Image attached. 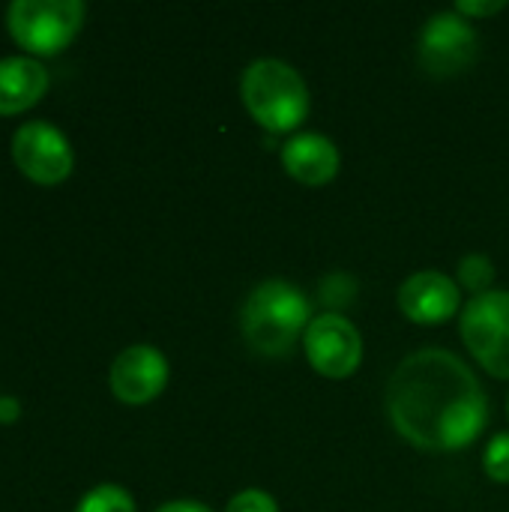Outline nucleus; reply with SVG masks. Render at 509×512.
<instances>
[{
	"mask_svg": "<svg viewBox=\"0 0 509 512\" xmlns=\"http://www.w3.org/2000/svg\"><path fill=\"white\" fill-rule=\"evenodd\" d=\"M396 432L420 450H462L477 441L489 411L474 372L444 348H423L399 363L387 384Z\"/></svg>",
	"mask_w": 509,
	"mask_h": 512,
	"instance_id": "f257e3e1",
	"label": "nucleus"
},
{
	"mask_svg": "<svg viewBox=\"0 0 509 512\" xmlns=\"http://www.w3.org/2000/svg\"><path fill=\"white\" fill-rule=\"evenodd\" d=\"M309 315V297L297 285L285 279H267L249 291L240 327L252 351L261 357H285L294 351V342L306 336L312 324Z\"/></svg>",
	"mask_w": 509,
	"mask_h": 512,
	"instance_id": "f03ea898",
	"label": "nucleus"
},
{
	"mask_svg": "<svg viewBox=\"0 0 509 512\" xmlns=\"http://www.w3.org/2000/svg\"><path fill=\"white\" fill-rule=\"evenodd\" d=\"M249 114L270 132H291L309 114V87L294 66L276 57L255 60L240 81Z\"/></svg>",
	"mask_w": 509,
	"mask_h": 512,
	"instance_id": "7ed1b4c3",
	"label": "nucleus"
},
{
	"mask_svg": "<svg viewBox=\"0 0 509 512\" xmlns=\"http://www.w3.org/2000/svg\"><path fill=\"white\" fill-rule=\"evenodd\" d=\"M81 21V0H12L6 9L9 33L33 54H54L69 45Z\"/></svg>",
	"mask_w": 509,
	"mask_h": 512,
	"instance_id": "20e7f679",
	"label": "nucleus"
},
{
	"mask_svg": "<svg viewBox=\"0 0 509 512\" xmlns=\"http://www.w3.org/2000/svg\"><path fill=\"white\" fill-rule=\"evenodd\" d=\"M462 339L489 375L509 378V291H486L465 306Z\"/></svg>",
	"mask_w": 509,
	"mask_h": 512,
	"instance_id": "39448f33",
	"label": "nucleus"
},
{
	"mask_svg": "<svg viewBox=\"0 0 509 512\" xmlns=\"http://www.w3.org/2000/svg\"><path fill=\"white\" fill-rule=\"evenodd\" d=\"M477 60V30L465 15L438 12L423 24L420 33V63L435 78H450L465 72Z\"/></svg>",
	"mask_w": 509,
	"mask_h": 512,
	"instance_id": "423d86ee",
	"label": "nucleus"
},
{
	"mask_svg": "<svg viewBox=\"0 0 509 512\" xmlns=\"http://www.w3.org/2000/svg\"><path fill=\"white\" fill-rule=\"evenodd\" d=\"M303 345L312 369L327 378H348L363 360V339L357 327L339 312H324L312 318Z\"/></svg>",
	"mask_w": 509,
	"mask_h": 512,
	"instance_id": "0eeeda50",
	"label": "nucleus"
},
{
	"mask_svg": "<svg viewBox=\"0 0 509 512\" xmlns=\"http://www.w3.org/2000/svg\"><path fill=\"white\" fill-rule=\"evenodd\" d=\"M12 159L36 183H60L72 171V147L66 135L45 120H27L15 129Z\"/></svg>",
	"mask_w": 509,
	"mask_h": 512,
	"instance_id": "6e6552de",
	"label": "nucleus"
},
{
	"mask_svg": "<svg viewBox=\"0 0 509 512\" xmlns=\"http://www.w3.org/2000/svg\"><path fill=\"white\" fill-rule=\"evenodd\" d=\"M168 384V360L150 345H132L111 363V390L126 405L156 399Z\"/></svg>",
	"mask_w": 509,
	"mask_h": 512,
	"instance_id": "1a4fd4ad",
	"label": "nucleus"
},
{
	"mask_svg": "<svg viewBox=\"0 0 509 512\" xmlns=\"http://www.w3.org/2000/svg\"><path fill=\"white\" fill-rule=\"evenodd\" d=\"M402 312L417 324H441L459 312V285L438 270H420L399 288Z\"/></svg>",
	"mask_w": 509,
	"mask_h": 512,
	"instance_id": "9d476101",
	"label": "nucleus"
},
{
	"mask_svg": "<svg viewBox=\"0 0 509 512\" xmlns=\"http://www.w3.org/2000/svg\"><path fill=\"white\" fill-rule=\"evenodd\" d=\"M285 171L309 186H321L339 174V147L321 132H300L282 144Z\"/></svg>",
	"mask_w": 509,
	"mask_h": 512,
	"instance_id": "9b49d317",
	"label": "nucleus"
},
{
	"mask_svg": "<svg viewBox=\"0 0 509 512\" xmlns=\"http://www.w3.org/2000/svg\"><path fill=\"white\" fill-rule=\"evenodd\" d=\"M48 90V72L33 57L0 60V114H15L42 99Z\"/></svg>",
	"mask_w": 509,
	"mask_h": 512,
	"instance_id": "f8f14e48",
	"label": "nucleus"
},
{
	"mask_svg": "<svg viewBox=\"0 0 509 512\" xmlns=\"http://www.w3.org/2000/svg\"><path fill=\"white\" fill-rule=\"evenodd\" d=\"M75 512H135V501L126 489L120 486H96L81 498Z\"/></svg>",
	"mask_w": 509,
	"mask_h": 512,
	"instance_id": "ddd939ff",
	"label": "nucleus"
},
{
	"mask_svg": "<svg viewBox=\"0 0 509 512\" xmlns=\"http://www.w3.org/2000/svg\"><path fill=\"white\" fill-rule=\"evenodd\" d=\"M492 279H495V267L486 255H468L459 264V282H462V288L474 291V297L486 294L492 288Z\"/></svg>",
	"mask_w": 509,
	"mask_h": 512,
	"instance_id": "4468645a",
	"label": "nucleus"
},
{
	"mask_svg": "<svg viewBox=\"0 0 509 512\" xmlns=\"http://www.w3.org/2000/svg\"><path fill=\"white\" fill-rule=\"evenodd\" d=\"M483 468L495 483H509V432H501L489 441Z\"/></svg>",
	"mask_w": 509,
	"mask_h": 512,
	"instance_id": "2eb2a0df",
	"label": "nucleus"
},
{
	"mask_svg": "<svg viewBox=\"0 0 509 512\" xmlns=\"http://www.w3.org/2000/svg\"><path fill=\"white\" fill-rule=\"evenodd\" d=\"M225 512H279V507H276V501L267 492L246 489V492H240V495L231 498V504H228Z\"/></svg>",
	"mask_w": 509,
	"mask_h": 512,
	"instance_id": "dca6fc26",
	"label": "nucleus"
},
{
	"mask_svg": "<svg viewBox=\"0 0 509 512\" xmlns=\"http://www.w3.org/2000/svg\"><path fill=\"white\" fill-rule=\"evenodd\" d=\"M504 9V0H459L456 3V12L459 15H495Z\"/></svg>",
	"mask_w": 509,
	"mask_h": 512,
	"instance_id": "f3484780",
	"label": "nucleus"
},
{
	"mask_svg": "<svg viewBox=\"0 0 509 512\" xmlns=\"http://www.w3.org/2000/svg\"><path fill=\"white\" fill-rule=\"evenodd\" d=\"M156 512H213L207 510L204 504H198V501H171V504H162Z\"/></svg>",
	"mask_w": 509,
	"mask_h": 512,
	"instance_id": "a211bd4d",
	"label": "nucleus"
},
{
	"mask_svg": "<svg viewBox=\"0 0 509 512\" xmlns=\"http://www.w3.org/2000/svg\"><path fill=\"white\" fill-rule=\"evenodd\" d=\"M12 414H18V405H15L12 399H0V417L9 420Z\"/></svg>",
	"mask_w": 509,
	"mask_h": 512,
	"instance_id": "6ab92c4d",
	"label": "nucleus"
}]
</instances>
